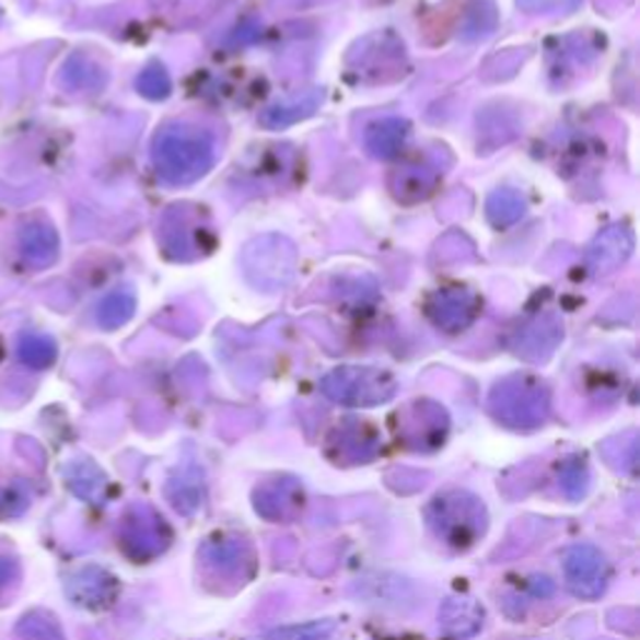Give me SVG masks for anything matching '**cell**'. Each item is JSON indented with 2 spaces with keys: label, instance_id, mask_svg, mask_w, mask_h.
Segmentation results:
<instances>
[{
  "label": "cell",
  "instance_id": "cell-11",
  "mask_svg": "<svg viewBox=\"0 0 640 640\" xmlns=\"http://www.w3.org/2000/svg\"><path fill=\"white\" fill-rule=\"evenodd\" d=\"M208 231L206 228H200V223H196V218H193L186 208H171V213L165 216L163 221V241H165V248L173 258H183L188 260V251H193L190 256L196 258L200 251H203V235Z\"/></svg>",
  "mask_w": 640,
  "mask_h": 640
},
{
  "label": "cell",
  "instance_id": "cell-9",
  "mask_svg": "<svg viewBox=\"0 0 640 640\" xmlns=\"http://www.w3.org/2000/svg\"><path fill=\"white\" fill-rule=\"evenodd\" d=\"M636 238L628 225H608L589 245V268L595 276L616 274L633 256Z\"/></svg>",
  "mask_w": 640,
  "mask_h": 640
},
{
  "label": "cell",
  "instance_id": "cell-26",
  "mask_svg": "<svg viewBox=\"0 0 640 640\" xmlns=\"http://www.w3.org/2000/svg\"><path fill=\"white\" fill-rule=\"evenodd\" d=\"M18 583V566L13 560L0 558V598L13 591V585Z\"/></svg>",
  "mask_w": 640,
  "mask_h": 640
},
{
  "label": "cell",
  "instance_id": "cell-15",
  "mask_svg": "<svg viewBox=\"0 0 640 640\" xmlns=\"http://www.w3.org/2000/svg\"><path fill=\"white\" fill-rule=\"evenodd\" d=\"M438 183V171L431 165H408V168H400L393 175L391 188L396 193L398 200H406V203H416V200H426L431 196Z\"/></svg>",
  "mask_w": 640,
  "mask_h": 640
},
{
  "label": "cell",
  "instance_id": "cell-19",
  "mask_svg": "<svg viewBox=\"0 0 640 640\" xmlns=\"http://www.w3.org/2000/svg\"><path fill=\"white\" fill-rule=\"evenodd\" d=\"M256 505L263 515H268L270 511H274V505H280L278 519H286V515L295 513L298 508L303 505V493H301V488L291 484V480H276V484L258 490Z\"/></svg>",
  "mask_w": 640,
  "mask_h": 640
},
{
  "label": "cell",
  "instance_id": "cell-7",
  "mask_svg": "<svg viewBox=\"0 0 640 640\" xmlns=\"http://www.w3.org/2000/svg\"><path fill=\"white\" fill-rule=\"evenodd\" d=\"M563 571L568 589L578 598H598L608 585V560L593 546H575L568 550Z\"/></svg>",
  "mask_w": 640,
  "mask_h": 640
},
{
  "label": "cell",
  "instance_id": "cell-3",
  "mask_svg": "<svg viewBox=\"0 0 640 640\" xmlns=\"http://www.w3.org/2000/svg\"><path fill=\"white\" fill-rule=\"evenodd\" d=\"M550 410V393L531 375H511L490 393V414L503 426L538 428L546 423Z\"/></svg>",
  "mask_w": 640,
  "mask_h": 640
},
{
  "label": "cell",
  "instance_id": "cell-20",
  "mask_svg": "<svg viewBox=\"0 0 640 640\" xmlns=\"http://www.w3.org/2000/svg\"><path fill=\"white\" fill-rule=\"evenodd\" d=\"M498 28V11L493 5V0H476L468 8L466 18L461 23V38L463 40H478L486 38Z\"/></svg>",
  "mask_w": 640,
  "mask_h": 640
},
{
  "label": "cell",
  "instance_id": "cell-17",
  "mask_svg": "<svg viewBox=\"0 0 640 640\" xmlns=\"http://www.w3.org/2000/svg\"><path fill=\"white\" fill-rule=\"evenodd\" d=\"M60 83H63L68 91H101L105 85V70L95 63L93 58L83 56V53H75L70 56L63 66V73H60Z\"/></svg>",
  "mask_w": 640,
  "mask_h": 640
},
{
  "label": "cell",
  "instance_id": "cell-16",
  "mask_svg": "<svg viewBox=\"0 0 640 640\" xmlns=\"http://www.w3.org/2000/svg\"><path fill=\"white\" fill-rule=\"evenodd\" d=\"M525 210H528L525 198L515 188H498L486 200V218L498 231H505V228L519 223L525 216Z\"/></svg>",
  "mask_w": 640,
  "mask_h": 640
},
{
  "label": "cell",
  "instance_id": "cell-1",
  "mask_svg": "<svg viewBox=\"0 0 640 640\" xmlns=\"http://www.w3.org/2000/svg\"><path fill=\"white\" fill-rule=\"evenodd\" d=\"M153 168L171 186H190L216 165V140L188 123H173L155 133Z\"/></svg>",
  "mask_w": 640,
  "mask_h": 640
},
{
  "label": "cell",
  "instance_id": "cell-5",
  "mask_svg": "<svg viewBox=\"0 0 640 640\" xmlns=\"http://www.w3.org/2000/svg\"><path fill=\"white\" fill-rule=\"evenodd\" d=\"M295 245L283 235H263L253 238L243 248L241 266L251 286L258 291L276 293L293 280L295 274Z\"/></svg>",
  "mask_w": 640,
  "mask_h": 640
},
{
  "label": "cell",
  "instance_id": "cell-2",
  "mask_svg": "<svg viewBox=\"0 0 640 640\" xmlns=\"http://www.w3.org/2000/svg\"><path fill=\"white\" fill-rule=\"evenodd\" d=\"M323 396L348 408H373L396 396L393 373L371 365H340L321 381Z\"/></svg>",
  "mask_w": 640,
  "mask_h": 640
},
{
  "label": "cell",
  "instance_id": "cell-4",
  "mask_svg": "<svg viewBox=\"0 0 640 640\" xmlns=\"http://www.w3.org/2000/svg\"><path fill=\"white\" fill-rule=\"evenodd\" d=\"M428 521H431L438 538H443L453 548H468L486 533V508L476 496L466 490H451V493L438 496L428 508Z\"/></svg>",
  "mask_w": 640,
  "mask_h": 640
},
{
  "label": "cell",
  "instance_id": "cell-24",
  "mask_svg": "<svg viewBox=\"0 0 640 640\" xmlns=\"http://www.w3.org/2000/svg\"><path fill=\"white\" fill-rule=\"evenodd\" d=\"M70 488H73L78 496L88 498V501H98V498L103 496L105 478L95 466L81 463V466H75L73 473H70Z\"/></svg>",
  "mask_w": 640,
  "mask_h": 640
},
{
  "label": "cell",
  "instance_id": "cell-13",
  "mask_svg": "<svg viewBox=\"0 0 640 640\" xmlns=\"http://www.w3.org/2000/svg\"><path fill=\"white\" fill-rule=\"evenodd\" d=\"M18 248H21V256L28 266L48 268L58 260L60 241L50 223L31 221L21 228V233H18Z\"/></svg>",
  "mask_w": 640,
  "mask_h": 640
},
{
  "label": "cell",
  "instance_id": "cell-25",
  "mask_svg": "<svg viewBox=\"0 0 640 640\" xmlns=\"http://www.w3.org/2000/svg\"><path fill=\"white\" fill-rule=\"evenodd\" d=\"M523 13L528 15H556V13H573L583 0H515Z\"/></svg>",
  "mask_w": 640,
  "mask_h": 640
},
{
  "label": "cell",
  "instance_id": "cell-18",
  "mask_svg": "<svg viewBox=\"0 0 640 640\" xmlns=\"http://www.w3.org/2000/svg\"><path fill=\"white\" fill-rule=\"evenodd\" d=\"M136 315V293L128 291V288H118V291H110L98 303V311H95V321L105 330H118L126 326V323Z\"/></svg>",
  "mask_w": 640,
  "mask_h": 640
},
{
  "label": "cell",
  "instance_id": "cell-23",
  "mask_svg": "<svg viewBox=\"0 0 640 640\" xmlns=\"http://www.w3.org/2000/svg\"><path fill=\"white\" fill-rule=\"evenodd\" d=\"M136 88H138V93L148 101H165L173 91V83H171L168 70H165L161 63H151L146 70H140Z\"/></svg>",
  "mask_w": 640,
  "mask_h": 640
},
{
  "label": "cell",
  "instance_id": "cell-22",
  "mask_svg": "<svg viewBox=\"0 0 640 640\" xmlns=\"http://www.w3.org/2000/svg\"><path fill=\"white\" fill-rule=\"evenodd\" d=\"M70 591L75 595V603H83V606H101L103 601H108V595L113 591V578L101 571H85L70 583Z\"/></svg>",
  "mask_w": 640,
  "mask_h": 640
},
{
  "label": "cell",
  "instance_id": "cell-21",
  "mask_svg": "<svg viewBox=\"0 0 640 640\" xmlns=\"http://www.w3.org/2000/svg\"><path fill=\"white\" fill-rule=\"evenodd\" d=\"M56 356H58L56 344H53L48 336H40V333H25L21 344H18V358H21V363L35 368V371H43V368L56 363Z\"/></svg>",
  "mask_w": 640,
  "mask_h": 640
},
{
  "label": "cell",
  "instance_id": "cell-14",
  "mask_svg": "<svg viewBox=\"0 0 640 640\" xmlns=\"http://www.w3.org/2000/svg\"><path fill=\"white\" fill-rule=\"evenodd\" d=\"M321 103H323V91L313 88V91H305L301 95H293V98L268 105V108L260 113V126L268 130L291 128L295 126V123L311 118L313 113L321 108Z\"/></svg>",
  "mask_w": 640,
  "mask_h": 640
},
{
  "label": "cell",
  "instance_id": "cell-8",
  "mask_svg": "<svg viewBox=\"0 0 640 640\" xmlns=\"http://www.w3.org/2000/svg\"><path fill=\"white\" fill-rule=\"evenodd\" d=\"M560 340H563V323H560L556 313H543L531 318L523 328H519L513 340V350L523 361L543 363L556 353Z\"/></svg>",
  "mask_w": 640,
  "mask_h": 640
},
{
  "label": "cell",
  "instance_id": "cell-12",
  "mask_svg": "<svg viewBox=\"0 0 640 640\" xmlns=\"http://www.w3.org/2000/svg\"><path fill=\"white\" fill-rule=\"evenodd\" d=\"M410 136V123L406 118L388 116L381 120H373L371 126L365 128L363 143L365 151L371 153L379 161H393L403 153V148L408 143Z\"/></svg>",
  "mask_w": 640,
  "mask_h": 640
},
{
  "label": "cell",
  "instance_id": "cell-6",
  "mask_svg": "<svg viewBox=\"0 0 640 640\" xmlns=\"http://www.w3.org/2000/svg\"><path fill=\"white\" fill-rule=\"evenodd\" d=\"M484 301L470 288H443L431 295L426 305L428 318L445 333H461L478 321Z\"/></svg>",
  "mask_w": 640,
  "mask_h": 640
},
{
  "label": "cell",
  "instance_id": "cell-10",
  "mask_svg": "<svg viewBox=\"0 0 640 640\" xmlns=\"http://www.w3.org/2000/svg\"><path fill=\"white\" fill-rule=\"evenodd\" d=\"M123 543H126L128 554L138 558L155 556L168 546V528H165L163 519H158L151 511H133L128 515Z\"/></svg>",
  "mask_w": 640,
  "mask_h": 640
}]
</instances>
